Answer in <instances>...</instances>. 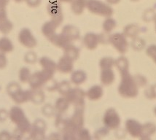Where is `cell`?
<instances>
[{"mask_svg": "<svg viewBox=\"0 0 156 140\" xmlns=\"http://www.w3.org/2000/svg\"><path fill=\"white\" fill-rule=\"evenodd\" d=\"M103 123L106 128L109 130H115L120 126L121 119L115 109L109 108L105 112L103 117Z\"/></svg>", "mask_w": 156, "mask_h": 140, "instance_id": "cell-6", "label": "cell"}, {"mask_svg": "<svg viewBox=\"0 0 156 140\" xmlns=\"http://www.w3.org/2000/svg\"><path fill=\"white\" fill-rule=\"evenodd\" d=\"M57 70L64 74L70 73L73 70V61L64 56L57 63Z\"/></svg>", "mask_w": 156, "mask_h": 140, "instance_id": "cell-13", "label": "cell"}, {"mask_svg": "<svg viewBox=\"0 0 156 140\" xmlns=\"http://www.w3.org/2000/svg\"><path fill=\"white\" fill-rule=\"evenodd\" d=\"M69 106V102L66 98H59L55 102V109L58 113L62 114L68 109Z\"/></svg>", "mask_w": 156, "mask_h": 140, "instance_id": "cell-27", "label": "cell"}, {"mask_svg": "<svg viewBox=\"0 0 156 140\" xmlns=\"http://www.w3.org/2000/svg\"><path fill=\"white\" fill-rule=\"evenodd\" d=\"M145 42L141 38L138 37H135L133 38V40L131 42V47L136 50H140L144 48Z\"/></svg>", "mask_w": 156, "mask_h": 140, "instance_id": "cell-36", "label": "cell"}, {"mask_svg": "<svg viewBox=\"0 0 156 140\" xmlns=\"http://www.w3.org/2000/svg\"><path fill=\"white\" fill-rule=\"evenodd\" d=\"M87 79V75L85 72L82 70H77L72 74L71 81L73 84L76 85H80L83 83Z\"/></svg>", "mask_w": 156, "mask_h": 140, "instance_id": "cell-22", "label": "cell"}, {"mask_svg": "<svg viewBox=\"0 0 156 140\" xmlns=\"http://www.w3.org/2000/svg\"><path fill=\"white\" fill-rule=\"evenodd\" d=\"M7 18V13L5 8H0V21Z\"/></svg>", "mask_w": 156, "mask_h": 140, "instance_id": "cell-43", "label": "cell"}, {"mask_svg": "<svg viewBox=\"0 0 156 140\" xmlns=\"http://www.w3.org/2000/svg\"><path fill=\"white\" fill-rule=\"evenodd\" d=\"M86 7L90 13L97 16L109 18L113 14L112 7L98 0H88Z\"/></svg>", "mask_w": 156, "mask_h": 140, "instance_id": "cell-4", "label": "cell"}, {"mask_svg": "<svg viewBox=\"0 0 156 140\" xmlns=\"http://www.w3.org/2000/svg\"><path fill=\"white\" fill-rule=\"evenodd\" d=\"M46 124L44 120L39 119L34 122L30 131L31 138L34 139H42L44 138Z\"/></svg>", "mask_w": 156, "mask_h": 140, "instance_id": "cell-11", "label": "cell"}, {"mask_svg": "<svg viewBox=\"0 0 156 140\" xmlns=\"http://www.w3.org/2000/svg\"><path fill=\"white\" fill-rule=\"evenodd\" d=\"M156 132V126L153 124H146L142 126V134L140 138L142 139H148L150 136Z\"/></svg>", "mask_w": 156, "mask_h": 140, "instance_id": "cell-26", "label": "cell"}, {"mask_svg": "<svg viewBox=\"0 0 156 140\" xmlns=\"http://www.w3.org/2000/svg\"><path fill=\"white\" fill-rule=\"evenodd\" d=\"M139 31V27L135 24H130L124 28L123 34L126 37L130 38H135L137 37Z\"/></svg>", "mask_w": 156, "mask_h": 140, "instance_id": "cell-29", "label": "cell"}, {"mask_svg": "<svg viewBox=\"0 0 156 140\" xmlns=\"http://www.w3.org/2000/svg\"><path fill=\"white\" fill-rule=\"evenodd\" d=\"M25 61L29 63H34L37 61V55L34 52H29L25 56Z\"/></svg>", "mask_w": 156, "mask_h": 140, "instance_id": "cell-38", "label": "cell"}, {"mask_svg": "<svg viewBox=\"0 0 156 140\" xmlns=\"http://www.w3.org/2000/svg\"><path fill=\"white\" fill-rule=\"evenodd\" d=\"M109 42L121 54L126 53L129 48V42L124 34H113L109 37Z\"/></svg>", "mask_w": 156, "mask_h": 140, "instance_id": "cell-7", "label": "cell"}, {"mask_svg": "<svg viewBox=\"0 0 156 140\" xmlns=\"http://www.w3.org/2000/svg\"><path fill=\"white\" fill-rule=\"evenodd\" d=\"M80 55V50L71 44L64 48V56L72 61L77 60Z\"/></svg>", "mask_w": 156, "mask_h": 140, "instance_id": "cell-24", "label": "cell"}, {"mask_svg": "<svg viewBox=\"0 0 156 140\" xmlns=\"http://www.w3.org/2000/svg\"><path fill=\"white\" fill-rule=\"evenodd\" d=\"M57 27H58V25L51 20V21L46 22V23L42 26V32L43 34L44 37H46L48 39H49L50 37H51L53 34H55V29H56Z\"/></svg>", "mask_w": 156, "mask_h": 140, "instance_id": "cell-20", "label": "cell"}, {"mask_svg": "<svg viewBox=\"0 0 156 140\" xmlns=\"http://www.w3.org/2000/svg\"><path fill=\"white\" fill-rule=\"evenodd\" d=\"M44 94L40 89L31 91V101L36 104H40L44 102Z\"/></svg>", "mask_w": 156, "mask_h": 140, "instance_id": "cell-30", "label": "cell"}, {"mask_svg": "<svg viewBox=\"0 0 156 140\" xmlns=\"http://www.w3.org/2000/svg\"><path fill=\"white\" fill-rule=\"evenodd\" d=\"M48 40L55 46L58 47V48H64V49L68 45H69L72 42V41L62 33L60 34H55L51 37H50Z\"/></svg>", "mask_w": 156, "mask_h": 140, "instance_id": "cell-12", "label": "cell"}, {"mask_svg": "<svg viewBox=\"0 0 156 140\" xmlns=\"http://www.w3.org/2000/svg\"><path fill=\"white\" fill-rule=\"evenodd\" d=\"M53 74H54L53 72L45 70L35 72L31 75L30 79L29 80V85L32 90L40 89L41 87L43 86L44 84L53 79Z\"/></svg>", "mask_w": 156, "mask_h": 140, "instance_id": "cell-3", "label": "cell"}, {"mask_svg": "<svg viewBox=\"0 0 156 140\" xmlns=\"http://www.w3.org/2000/svg\"><path fill=\"white\" fill-rule=\"evenodd\" d=\"M72 124L75 126L77 130L83 128L84 124V113H83V108H76L75 113L70 119Z\"/></svg>", "mask_w": 156, "mask_h": 140, "instance_id": "cell-15", "label": "cell"}, {"mask_svg": "<svg viewBox=\"0 0 156 140\" xmlns=\"http://www.w3.org/2000/svg\"><path fill=\"white\" fill-rule=\"evenodd\" d=\"M48 12L50 16L51 17L52 20L59 27L64 19V16H63L62 10H61L60 5L55 2L50 3L48 6Z\"/></svg>", "mask_w": 156, "mask_h": 140, "instance_id": "cell-9", "label": "cell"}, {"mask_svg": "<svg viewBox=\"0 0 156 140\" xmlns=\"http://www.w3.org/2000/svg\"><path fill=\"white\" fill-rule=\"evenodd\" d=\"M118 92L124 98H134L138 95L139 85L134 77L129 72L121 74V80L119 84Z\"/></svg>", "mask_w": 156, "mask_h": 140, "instance_id": "cell-1", "label": "cell"}, {"mask_svg": "<svg viewBox=\"0 0 156 140\" xmlns=\"http://www.w3.org/2000/svg\"><path fill=\"white\" fill-rule=\"evenodd\" d=\"M126 132L132 137L138 138L141 137L142 131V125L133 119H129L125 123Z\"/></svg>", "mask_w": 156, "mask_h": 140, "instance_id": "cell-10", "label": "cell"}, {"mask_svg": "<svg viewBox=\"0 0 156 140\" xmlns=\"http://www.w3.org/2000/svg\"><path fill=\"white\" fill-rule=\"evenodd\" d=\"M101 83L104 85H110L113 83V82L115 80V73L112 70L110 69H103L101 70Z\"/></svg>", "mask_w": 156, "mask_h": 140, "instance_id": "cell-17", "label": "cell"}, {"mask_svg": "<svg viewBox=\"0 0 156 140\" xmlns=\"http://www.w3.org/2000/svg\"><path fill=\"white\" fill-rule=\"evenodd\" d=\"M131 1H133V2H135V1H138V0H131Z\"/></svg>", "mask_w": 156, "mask_h": 140, "instance_id": "cell-50", "label": "cell"}, {"mask_svg": "<svg viewBox=\"0 0 156 140\" xmlns=\"http://www.w3.org/2000/svg\"><path fill=\"white\" fill-rule=\"evenodd\" d=\"M86 93L79 88H71L65 95V98L69 104H73L76 108H83L85 104V96Z\"/></svg>", "mask_w": 156, "mask_h": 140, "instance_id": "cell-5", "label": "cell"}, {"mask_svg": "<svg viewBox=\"0 0 156 140\" xmlns=\"http://www.w3.org/2000/svg\"><path fill=\"white\" fill-rule=\"evenodd\" d=\"M117 26L116 21L110 17L107 18L103 23V29L106 33H110L115 29Z\"/></svg>", "mask_w": 156, "mask_h": 140, "instance_id": "cell-31", "label": "cell"}, {"mask_svg": "<svg viewBox=\"0 0 156 140\" xmlns=\"http://www.w3.org/2000/svg\"><path fill=\"white\" fill-rule=\"evenodd\" d=\"M10 134L8 133V132L7 131H2V133H0V139H10Z\"/></svg>", "mask_w": 156, "mask_h": 140, "instance_id": "cell-44", "label": "cell"}, {"mask_svg": "<svg viewBox=\"0 0 156 140\" xmlns=\"http://www.w3.org/2000/svg\"><path fill=\"white\" fill-rule=\"evenodd\" d=\"M86 5L87 0H75L72 4V12L76 15L82 14Z\"/></svg>", "mask_w": 156, "mask_h": 140, "instance_id": "cell-25", "label": "cell"}, {"mask_svg": "<svg viewBox=\"0 0 156 140\" xmlns=\"http://www.w3.org/2000/svg\"><path fill=\"white\" fill-rule=\"evenodd\" d=\"M40 65L42 67V70H45L48 71L55 73V70H57V64L54 61L50 59L48 57H42L40 59Z\"/></svg>", "mask_w": 156, "mask_h": 140, "instance_id": "cell-21", "label": "cell"}, {"mask_svg": "<svg viewBox=\"0 0 156 140\" xmlns=\"http://www.w3.org/2000/svg\"><path fill=\"white\" fill-rule=\"evenodd\" d=\"M12 29V23L7 18L0 21V31L3 34H8Z\"/></svg>", "mask_w": 156, "mask_h": 140, "instance_id": "cell-33", "label": "cell"}, {"mask_svg": "<svg viewBox=\"0 0 156 140\" xmlns=\"http://www.w3.org/2000/svg\"><path fill=\"white\" fill-rule=\"evenodd\" d=\"M57 89H58L60 94L65 96L68 91L71 89V85H70V83L68 81H62L58 85Z\"/></svg>", "mask_w": 156, "mask_h": 140, "instance_id": "cell-35", "label": "cell"}, {"mask_svg": "<svg viewBox=\"0 0 156 140\" xmlns=\"http://www.w3.org/2000/svg\"><path fill=\"white\" fill-rule=\"evenodd\" d=\"M12 99L16 103L23 104L28 101H31V91H23L21 88L12 95Z\"/></svg>", "mask_w": 156, "mask_h": 140, "instance_id": "cell-16", "label": "cell"}, {"mask_svg": "<svg viewBox=\"0 0 156 140\" xmlns=\"http://www.w3.org/2000/svg\"><path fill=\"white\" fill-rule=\"evenodd\" d=\"M7 117H8V113H7L6 110L0 109V121L3 122L6 120Z\"/></svg>", "mask_w": 156, "mask_h": 140, "instance_id": "cell-42", "label": "cell"}, {"mask_svg": "<svg viewBox=\"0 0 156 140\" xmlns=\"http://www.w3.org/2000/svg\"><path fill=\"white\" fill-rule=\"evenodd\" d=\"M62 34L67 37L70 40H77L80 38V31L77 27L72 25H66L63 28Z\"/></svg>", "mask_w": 156, "mask_h": 140, "instance_id": "cell-19", "label": "cell"}, {"mask_svg": "<svg viewBox=\"0 0 156 140\" xmlns=\"http://www.w3.org/2000/svg\"><path fill=\"white\" fill-rule=\"evenodd\" d=\"M9 117L12 122L17 126V131L20 134L30 133L31 126L30 122L26 117L23 109L19 107H13L10 109Z\"/></svg>", "mask_w": 156, "mask_h": 140, "instance_id": "cell-2", "label": "cell"}, {"mask_svg": "<svg viewBox=\"0 0 156 140\" xmlns=\"http://www.w3.org/2000/svg\"><path fill=\"white\" fill-rule=\"evenodd\" d=\"M18 40L22 45L27 48H33L37 45V40L29 29H23L18 34Z\"/></svg>", "mask_w": 156, "mask_h": 140, "instance_id": "cell-8", "label": "cell"}, {"mask_svg": "<svg viewBox=\"0 0 156 140\" xmlns=\"http://www.w3.org/2000/svg\"><path fill=\"white\" fill-rule=\"evenodd\" d=\"M61 1L64 2H72V0H61Z\"/></svg>", "mask_w": 156, "mask_h": 140, "instance_id": "cell-47", "label": "cell"}, {"mask_svg": "<svg viewBox=\"0 0 156 140\" xmlns=\"http://www.w3.org/2000/svg\"><path fill=\"white\" fill-rule=\"evenodd\" d=\"M100 42L99 36L94 33H88L83 38V44L88 50H94Z\"/></svg>", "mask_w": 156, "mask_h": 140, "instance_id": "cell-14", "label": "cell"}, {"mask_svg": "<svg viewBox=\"0 0 156 140\" xmlns=\"http://www.w3.org/2000/svg\"><path fill=\"white\" fill-rule=\"evenodd\" d=\"M76 136H77V139H90V133L87 129L85 128H81L77 131V134Z\"/></svg>", "mask_w": 156, "mask_h": 140, "instance_id": "cell-37", "label": "cell"}, {"mask_svg": "<svg viewBox=\"0 0 156 140\" xmlns=\"http://www.w3.org/2000/svg\"><path fill=\"white\" fill-rule=\"evenodd\" d=\"M115 65L117 67L120 74L129 72V62L126 57H119L117 60L115 61Z\"/></svg>", "mask_w": 156, "mask_h": 140, "instance_id": "cell-23", "label": "cell"}, {"mask_svg": "<svg viewBox=\"0 0 156 140\" xmlns=\"http://www.w3.org/2000/svg\"><path fill=\"white\" fill-rule=\"evenodd\" d=\"M147 54L154 59L156 56V45L149 46V48L147 49Z\"/></svg>", "mask_w": 156, "mask_h": 140, "instance_id": "cell-40", "label": "cell"}, {"mask_svg": "<svg viewBox=\"0 0 156 140\" xmlns=\"http://www.w3.org/2000/svg\"><path fill=\"white\" fill-rule=\"evenodd\" d=\"M104 94V90L101 86L96 85L90 88L86 92V96L91 101H96L100 99Z\"/></svg>", "mask_w": 156, "mask_h": 140, "instance_id": "cell-18", "label": "cell"}, {"mask_svg": "<svg viewBox=\"0 0 156 140\" xmlns=\"http://www.w3.org/2000/svg\"><path fill=\"white\" fill-rule=\"evenodd\" d=\"M42 112H43V114L46 116L50 117L52 115H53V113H54V109L53 108L51 107V104H47L46 106H44L42 109Z\"/></svg>", "mask_w": 156, "mask_h": 140, "instance_id": "cell-39", "label": "cell"}, {"mask_svg": "<svg viewBox=\"0 0 156 140\" xmlns=\"http://www.w3.org/2000/svg\"><path fill=\"white\" fill-rule=\"evenodd\" d=\"M31 77V72L30 71L27 67H23L20 69L19 72V79L22 83H25L27 82H29V79Z\"/></svg>", "mask_w": 156, "mask_h": 140, "instance_id": "cell-34", "label": "cell"}, {"mask_svg": "<svg viewBox=\"0 0 156 140\" xmlns=\"http://www.w3.org/2000/svg\"><path fill=\"white\" fill-rule=\"evenodd\" d=\"M13 50V45L10 39L2 37L0 39V51L2 53H10Z\"/></svg>", "mask_w": 156, "mask_h": 140, "instance_id": "cell-28", "label": "cell"}, {"mask_svg": "<svg viewBox=\"0 0 156 140\" xmlns=\"http://www.w3.org/2000/svg\"><path fill=\"white\" fill-rule=\"evenodd\" d=\"M155 115H156V107L155 108Z\"/></svg>", "mask_w": 156, "mask_h": 140, "instance_id": "cell-49", "label": "cell"}, {"mask_svg": "<svg viewBox=\"0 0 156 140\" xmlns=\"http://www.w3.org/2000/svg\"><path fill=\"white\" fill-rule=\"evenodd\" d=\"M8 2V0H0V8H5Z\"/></svg>", "mask_w": 156, "mask_h": 140, "instance_id": "cell-45", "label": "cell"}, {"mask_svg": "<svg viewBox=\"0 0 156 140\" xmlns=\"http://www.w3.org/2000/svg\"><path fill=\"white\" fill-rule=\"evenodd\" d=\"M7 66V58L3 53H0V69H4Z\"/></svg>", "mask_w": 156, "mask_h": 140, "instance_id": "cell-41", "label": "cell"}, {"mask_svg": "<svg viewBox=\"0 0 156 140\" xmlns=\"http://www.w3.org/2000/svg\"><path fill=\"white\" fill-rule=\"evenodd\" d=\"M16 2H20V1H21V0H16Z\"/></svg>", "mask_w": 156, "mask_h": 140, "instance_id": "cell-48", "label": "cell"}, {"mask_svg": "<svg viewBox=\"0 0 156 140\" xmlns=\"http://www.w3.org/2000/svg\"><path fill=\"white\" fill-rule=\"evenodd\" d=\"M115 65V60L112 58L105 57L101 59L99 62V66L101 70L103 69H110Z\"/></svg>", "mask_w": 156, "mask_h": 140, "instance_id": "cell-32", "label": "cell"}, {"mask_svg": "<svg viewBox=\"0 0 156 140\" xmlns=\"http://www.w3.org/2000/svg\"><path fill=\"white\" fill-rule=\"evenodd\" d=\"M107 2L109 4H112V5H115V4H118V2H120V0H107Z\"/></svg>", "mask_w": 156, "mask_h": 140, "instance_id": "cell-46", "label": "cell"}]
</instances>
